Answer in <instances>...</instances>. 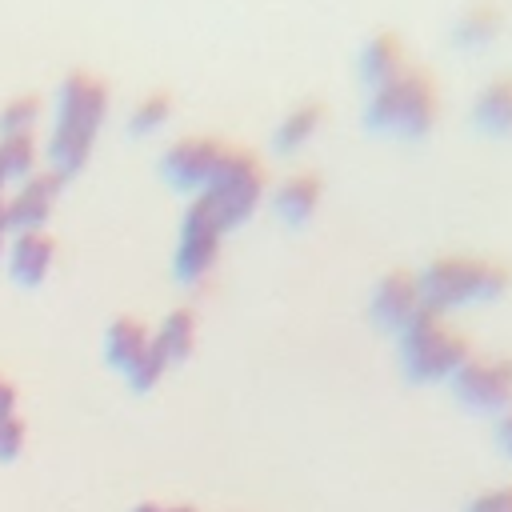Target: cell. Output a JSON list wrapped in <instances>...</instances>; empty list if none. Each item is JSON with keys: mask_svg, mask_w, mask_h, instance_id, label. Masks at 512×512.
Segmentation results:
<instances>
[{"mask_svg": "<svg viewBox=\"0 0 512 512\" xmlns=\"http://www.w3.org/2000/svg\"><path fill=\"white\" fill-rule=\"evenodd\" d=\"M8 408H12V384L0 376V416H8Z\"/></svg>", "mask_w": 512, "mask_h": 512, "instance_id": "obj_16", "label": "cell"}, {"mask_svg": "<svg viewBox=\"0 0 512 512\" xmlns=\"http://www.w3.org/2000/svg\"><path fill=\"white\" fill-rule=\"evenodd\" d=\"M132 512H192V508H184V504H168V508H164V504H152V500H148V504H136Z\"/></svg>", "mask_w": 512, "mask_h": 512, "instance_id": "obj_15", "label": "cell"}, {"mask_svg": "<svg viewBox=\"0 0 512 512\" xmlns=\"http://www.w3.org/2000/svg\"><path fill=\"white\" fill-rule=\"evenodd\" d=\"M452 392L472 412H504L512 404V360H464L452 372Z\"/></svg>", "mask_w": 512, "mask_h": 512, "instance_id": "obj_2", "label": "cell"}, {"mask_svg": "<svg viewBox=\"0 0 512 512\" xmlns=\"http://www.w3.org/2000/svg\"><path fill=\"white\" fill-rule=\"evenodd\" d=\"M52 188H56V172H36V176H28V180L20 184V192L4 204L8 220H12V224H24V228H36L40 216L48 212V204H52Z\"/></svg>", "mask_w": 512, "mask_h": 512, "instance_id": "obj_4", "label": "cell"}, {"mask_svg": "<svg viewBox=\"0 0 512 512\" xmlns=\"http://www.w3.org/2000/svg\"><path fill=\"white\" fill-rule=\"evenodd\" d=\"M148 332L136 324V320H116L112 324V332H108V356H112V364H120V368H132L144 352H148Z\"/></svg>", "mask_w": 512, "mask_h": 512, "instance_id": "obj_6", "label": "cell"}, {"mask_svg": "<svg viewBox=\"0 0 512 512\" xmlns=\"http://www.w3.org/2000/svg\"><path fill=\"white\" fill-rule=\"evenodd\" d=\"M152 116H164V96H152V100H148V104L136 112V124H148Z\"/></svg>", "mask_w": 512, "mask_h": 512, "instance_id": "obj_14", "label": "cell"}, {"mask_svg": "<svg viewBox=\"0 0 512 512\" xmlns=\"http://www.w3.org/2000/svg\"><path fill=\"white\" fill-rule=\"evenodd\" d=\"M496 440H500V448L512 456V412L500 416V424H496Z\"/></svg>", "mask_w": 512, "mask_h": 512, "instance_id": "obj_13", "label": "cell"}, {"mask_svg": "<svg viewBox=\"0 0 512 512\" xmlns=\"http://www.w3.org/2000/svg\"><path fill=\"white\" fill-rule=\"evenodd\" d=\"M212 144H204V140H184L180 148H172V156H168V168L180 176V180H188V176H200L204 168H212Z\"/></svg>", "mask_w": 512, "mask_h": 512, "instance_id": "obj_7", "label": "cell"}, {"mask_svg": "<svg viewBox=\"0 0 512 512\" xmlns=\"http://www.w3.org/2000/svg\"><path fill=\"white\" fill-rule=\"evenodd\" d=\"M400 356H404L408 376H416V380H444V376H452L468 360V348H464V340L452 328L436 324L432 316H416L408 324V332H404Z\"/></svg>", "mask_w": 512, "mask_h": 512, "instance_id": "obj_1", "label": "cell"}, {"mask_svg": "<svg viewBox=\"0 0 512 512\" xmlns=\"http://www.w3.org/2000/svg\"><path fill=\"white\" fill-rule=\"evenodd\" d=\"M52 260V236L44 228H24L12 244V272L20 280H40Z\"/></svg>", "mask_w": 512, "mask_h": 512, "instance_id": "obj_5", "label": "cell"}, {"mask_svg": "<svg viewBox=\"0 0 512 512\" xmlns=\"http://www.w3.org/2000/svg\"><path fill=\"white\" fill-rule=\"evenodd\" d=\"M152 344L164 352V360H176V356H184V352L192 348V316H188V312H176V316H168V324L160 328V336H156Z\"/></svg>", "mask_w": 512, "mask_h": 512, "instance_id": "obj_8", "label": "cell"}, {"mask_svg": "<svg viewBox=\"0 0 512 512\" xmlns=\"http://www.w3.org/2000/svg\"><path fill=\"white\" fill-rule=\"evenodd\" d=\"M36 108H40V100H36V96H16V100L0 112V128H4V132H28V128H32Z\"/></svg>", "mask_w": 512, "mask_h": 512, "instance_id": "obj_10", "label": "cell"}, {"mask_svg": "<svg viewBox=\"0 0 512 512\" xmlns=\"http://www.w3.org/2000/svg\"><path fill=\"white\" fill-rule=\"evenodd\" d=\"M32 156H36L32 132H4V136H0V176L28 168V164H32Z\"/></svg>", "mask_w": 512, "mask_h": 512, "instance_id": "obj_9", "label": "cell"}, {"mask_svg": "<svg viewBox=\"0 0 512 512\" xmlns=\"http://www.w3.org/2000/svg\"><path fill=\"white\" fill-rule=\"evenodd\" d=\"M20 440H24V432H20V420H16L12 412H8V416H0V460L16 456Z\"/></svg>", "mask_w": 512, "mask_h": 512, "instance_id": "obj_12", "label": "cell"}, {"mask_svg": "<svg viewBox=\"0 0 512 512\" xmlns=\"http://www.w3.org/2000/svg\"><path fill=\"white\" fill-rule=\"evenodd\" d=\"M104 108V84L88 72H72L60 96V120L64 124H80V128H96Z\"/></svg>", "mask_w": 512, "mask_h": 512, "instance_id": "obj_3", "label": "cell"}, {"mask_svg": "<svg viewBox=\"0 0 512 512\" xmlns=\"http://www.w3.org/2000/svg\"><path fill=\"white\" fill-rule=\"evenodd\" d=\"M464 512H512V484H492L484 492H476Z\"/></svg>", "mask_w": 512, "mask_h": 512, "instance_id": "obj_11", "label": "cell"}]
</instances>
